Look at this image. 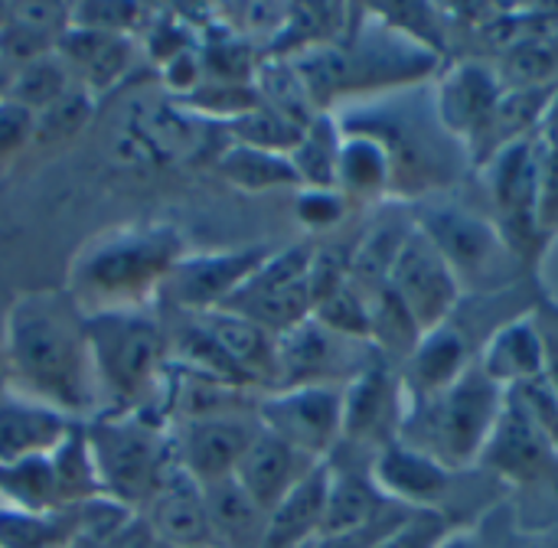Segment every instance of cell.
<instances>
[{"label": "cell", "instance_id": "6da1fadb", "mask_svg": "<svg viewBox=\"0 0 558 548\" xmlns=\"http://www.w3.org/2000/svg\"><path fill=\"white\" fill-rule=\"evenodd\" d=\"M7 392L43 402L75 422L98 415L85 310L65 288L20 294L3 314Z\"/></svg>", "mask_w": 558, "mask_h": 548}, {"label": "cell", "instance_id": "7a4b0ae2", "mask_svg": "<svg viewBox=\"0 0 558 548\" xmlns=\"http://www.w3.org/2000/svg\"><path fill=\"white\" fill-rule=\"evenodd\" d=\"M186 252V235L170 222L108 229L75 252L65 291L85 314L137 310L163 294Z\"/></svg>", "mask_w": 558, "mask_h": 548}, {"label": "cell", "instance_id": "3957f363", "mask_svg": "<svg viewBox=\"0 0 558 548\" xmlns=\"http://www.w3.org/2000/svg\"><path fill=\"white\" fill-rule=\"evenodd\" d=\"M92 376L98 412H144L163 418V392L170 373V337L147 310L85 314ZM170 425V422H167Z\"/></svg>", "mask_w": 558, "mask_h": 548}, {"label": "cell", "instance_id": "277c9868", "mask_svg": "<svg viewBox=\"0 0 558 548\" xmlns=\"http://www.w3.org/2000/svg\"><path fill=\"white\" fill-rule=\"evenodd\" d=\"M340 121L343 134L373 137L389 157V199L425 203L458 183L468 150L445 134L432 101H376Z\"/></svg>", "mask_w": 558, "mask_h": 548}, {"label": "cell", "instance_id": "5b68a950", "mask_svg": "<svg viewBox=\"0 0 558 548\" xmlns=\"http://www.w3.org/2000/svg\"><path fill=\"white\" fill-rule=\"evenodd\" d=\"M507 405V389H500L477 363L445 392L425 402H409L399 441L432 454L448 471L461 474L481 464L500 412Z\"/></svg>", "mask_w": 558, "mask_h": 548}, {"label": "cell", "instance_id": "8992f818", "mask_svg": "<svg viewBox=\"0 0 558 548\" xmlns=\"http://www.w3.org/2000/svg\"><path fill=\"white\" fill-rule=\"evenodd\" d=\"M409 216L438 248L464 297L500 294L539 281V275H533L507 245L490 216L454 203H415Z\"/></svg>", "mask_w": 558, "mask_h": 548}, {"label": "cell", "instance_id": "52a82bcc", "mask_svg": "<svg viewBox=\"0 0 558 548\" xmlns=\"http://www.w3.org/2000/svg\"><path fill=\"white\" fill-rule=\"evenodd\" d=\"M82 425L101 494L141 513L177 464L170 425L144 412H98Z\"/></svg>", "mask_w": 558, "mask_h": 548}, {"label": "cell", "instance_id": "ba28073f", "mask_svg": "<svg viewBox=\"0 0 558 548\" xmlns=\"http://www.w3.org/2000/svg\"><path fill=\"white\" fill-rule=\"evenodd\" d=\"M477 467H487L520 497V529L539 536L558 529V451L513 392H507V405Z\"/></svg>", "mask_w": 558, "mask_h": 548}, {"label": "cell", "instance_id": "9c48e42d", "mask_svg": "<svg viewBox=\"0 0 558 548\" xmlns=\"http://www.w3.org/2000/svg\"><path fill=\"white\" fill-rule=\"evenodd\" d=\"M484 170L490 219L507 239V245L523 258V265L539 275L549 235L539 222V147L536 134L500 150Z\"/></svg>", "mask_w": 558, "mask_h": 548}, {"label": "cell", "instance_id": "30bf717a", "mask_svg": "<svg viewBox=\"0 0 558 548\" xmlns=\"http://www.w3.org/2000/svg\"><path fill=\"white\" fill-rule=\"evenodd\" d=\"M311 261H314V245L307 242L271 252L265 265L219 310L242 314L275 337L301 327L314 314Z\"/></svg>", "mask_w": 558, "mask_h": 548}, {"label": "cell", "instance_id": "8fae6325", "mask_svg": "<svg viewBox=\"0 0 558 548\" xmlns=\"http://www.w3.org/2000/svg\"><path fill=\"white\" fill-rule=\"evenodd\" d=\"M262 431L307 454L327 461L343 441V389L340 386H294L271 389L255 399Z\"/></svg>", "mask_w": 558, "mask_h": 548}, {"label": "cell", "instance_id": "7c38bea8", "mask_svg": "<svg viewBox=\"0 0 558 548\" xmlns=\"http://www.w3.org/2000/svg\"><path fill=\"white\" fill-rule=\"evenodd\" d=\"M379 353L373 343L340 337L314 317L278 337V389L294 386H347Z\"/></svg>", "mask_w": 558, "mask_h": 548}, {"label": "cell", "instance_id": "4fadbf2b", "mask_svg": "<svg viewBox=\"0 0 558 548\" xmlns=\"http://www.w3.org/2000/svg\"><path fill=\"white\" fill-rule=\"evenodd\" d=\"M386 288L399 297V304L412 314L422 333L441 327L451 320L458 304L464 301L451 268L438 255V248L428 242V235L412 222L392 268L386 278Z\"/></svg>", "mask_w": 558, "mask_h": 548}, {"label": "cell", "instance_id": "5bb4252c", "mask_svg": "<svg viewBox=\"0 0 558 548\" xmlns=\"http://www.w3.org/2000/svg\"><path fill=\"white\" fill-rule=\"evenodd\" d=\"M409 412V395L399 366L383 356L343 386V441L356 451L376 454L399 441Z\"/></svg>", "mask_w": 558, "mask_h": 548}, {"label": "cell", "instance_id": "9a60e30c", "mask_svg": "<svg viewBox=\"0 0 558 548\" xmlns=\"http://www.w3.org/2000/svg\"><path fill=\"white\" fill-rule=\"evenodd\" d=\"M258 431L262 425L255 418V409L177 422L170 425L177 467L190 474L199 487L229 480Z\"/></svg>", "mask_w": 558, "mask_h": 548}, {"label": "cell", "instance_id": "2e32d148", "mask_svg": "<svg viewBox=\"0 0 558 548\" xmlns=\"http://www.w3.org/2000/svg\"><path fill=\"white\" fill-rule=\"evenodd\" d=\"M432 82V105L438 124L471 154L504 95L497 65L481 56H461L448 65L441 62Z\"/></svg>", "mask_w": 558, "mask_h": 548}, {"label": "cell", "instance_id": "e0dca14e", "mask_svg": "<svg viewBox=\"0 0 558 548\" xmlns=\"http://www.w3.org/2000/svg\"><path fill=\"white\" fill-rule=\"evenodd\" d=\"M271 252L275 248L268 245H242V248H222V252H206V255L186 252V258L173 268L163 294L183 314L219 310L265 265Z\"/></svg>", "mask_w": 558, "mask_h": 548}, {"label": "cell", "instance_id": "ac0fdd59", "mask_svg": "<svg viewBox=\"0 0 558 548\" xmlns=\"http://www.w3.org/2000/svg\"><path fill=\"white\" fill-rule=\"evenodd\" d=\"M206 127L213 124L190 114L180 101L160 95V98H137V105L128 108L121 137L124 147L134 150V157L170 163V160L193 157L206 144Z\"/></svg>", "mask_w": 558, "mask_h": 548}, {"label": "cell", "instance_id": "d6986e66", "mask_svg": "<svg viewBox=\"0 0 558 548\" xmlns=\"http://www.w3.org/2000/svg\"><path fill=\"white\" fill-rule=\"evenodd\" d=\"M477 356H481V346L454 317L445 320L441 327L428 330L418 340L415 353L399 369L409 402L435 399L438 392L454 386L477 363Z\"/></svg>", "mask_w": 558, "mask_h": 548}, {"label": "cell", "instance_id": "ffe728a7", "mask_svg": "<svg viewBox=\"0 0 558 548\" xmlns=\"http://www.w3.org/2000/svg\"><path fill=\"white\" fill-rule=\"evenodd\" d=\"M373 477L379 490L405 510H445L458 474L438 464L432 454L405 441H392L373 454Z\"/></svg>", "mask_w": 558, "mask_h": 548}, {"label": "cell", "instance_id": "44dd1931", "mask_svg": "<svg viewBox=\"0 0 558 548\" xmlns=\"http://www.w3.org/2000/svg\"><path fill=\"white\" fill-rule=\"evenodd\" d=\"M56 52L69 65L75 85L85 88L98 101L101 95H108L131 75L137 39L101 33V29H85V26H69L62 39L56 42Z\"/></svg>", "mask_w": 558, "mask_h": 548}, {"label": "cell", "instance_id": "7402d4cb", "mask_svg": "<svg viewBox=\"0 0 558 548\" xmlns=\"http://www.w3.org/2000/svg\"><path fill=\"white\" fill-rule=\"evenodd\" d=\"M546 363H549V343L539 310L513 317L504 327H497L477 356V366L507 392H517L536 382L539 376H546Z\"/></svg>", "mask_w": 558, "mask_h": 548}, {"label": "cell", "instance_id": "603a6c76", "mask_svg": "<svg viewBox=\"0 0 558 548\" xmlns=\"http://www.w3.org/2000/svg\"><path fill=\"white\" fill-rule=\"evenodd\" d=\"M144 523L167 548H206L209 543V516L203 487L183 474L177 464L157 487V494L141 510Z\"/></svg>", "mask_w": 558, "mask_h": 548}, {"label": "cell", "instance_id": "cb8c5ba5", "mask_svg": "<svg viewBox=\"0 0 558 548\" xmlns=\"http://www.w3.org/2000/svg\"><path fill=\"white\" fill-rule=\"evenodd\" d=\"M320 461H311L307 454L294 451L291 445L278 441L268 431H258L248 451L242 454L232 480L265 510L271 513Z\"/></svg>", "mask_w": 558, "mask_h": 548}, {"label": "cell", "instance_id": "d4e9b609", "mask_svg": "<svg viewBox=\"0 0 558 548\" xmlns=\"http://www.w3.org/2000/svg\"><path fill=\"white\" fill-rule=\"evenodd\" d=\"M75 418L16 392H0V464L49 458Z\"/></svg>", "mask_w": 558, "mask_h": 548}, {"label": "cell", "instance_id": "484cf974", "mask_svg": "<svg viewBox=\"0 0 558 548\" xmlns=\"http://www.w3.org/2000/svg\"><path fill=\"white\" fill-rule=\"evenodd\" d=\"M327 510V464L320 461L271 513L262 548H307L324 526Z\"/></svg>", "mask_w": 558, "mask_h": 548}, {"label": "cell", "instance_id": "4316f807", "mask_svg": "<svg viewBox=\"0 0 558 548\" xmlns=\"http://www.w3.org/2000/svg\"><path fill=\"white\" fill-rule=\"evenodd\" d=\"M213 548H262L268 513L229 477L203 487Z\"/></svg>", "mask_w": 558, "mask_h": 548}, {"label": "cell", "instance_id": "83f0119b", "mask_svg": "<svg viewBox=\"0 0 558 548\" xmlns=\"http://www.w3.org/2000/svg\"><path fill=\"white\" fill-rule=\"evenodd\" d=\"M337 190L343 199L353 203H386L389 199V157L386 150L366 134H343L340 167H337Z\"/></svg>", "mask_w": 558, "mask_h": 548}, {"label": "cell", "instance_id": "f1b7e54d", "mask_svg": "<svg viewBox=\"0 0 558 548\" xmlns=\"http://www.w3.org/2000/svg\"><path fill=\"white\" fill-rule=\"evenodd\" d=\"M343 131L333 111L314 114L304 127L298 147L288 154L301 190H337V167H340Z\"/></svg>", "mask_w": 558, "mask_h": 548}, {"label": "cell", "instance_id": "f546056e", "mask_svg": "<svg viewBox=\"0 0 558 548\" xmlns=\"http://www.w3.org/2000/svg\"><path fill=\"white\" fill-rule=\"evenodd\" d=\"M216 173L242 190V193H271V190H284V186H298L294 167L284 154H271V150H258V147H245V144H226L219 150V157L213 160Z\"/></svg>", "mask_w": 558, "mask_h": 548}, {"label": "cell", "instance_id": "4dcf8cb0", "mask_svg": "<svg viewBox=\"0 0 558 548\" xmlns=\"http://www.w3.org/2000/svg\"><path fill=\"white\" fill-rule=\"evenodd\" d=\"M49 467H52V484H56V497L62 510H72L92 497H101L98 467H95L92 445H88L82 422H75L69 435L59 441V448L49 454Z\"/></svg>", "mask_w": 558, "mask_h": 548}, {"label": "cell", "instance_id": "1f68e13d", "mask_svg": "<svg viewBox=\"0 0 558 548\" xmlns=\"http://www.w3.org/2000/svg\"><path fill=\"white\" fill-rule=\"evenodd\" d=\"M75 539L72 510H13L0 507V548H69Z\"/></svg>", "mask_w": 558, "mask_h": 548}, {"label": "cell", "instance_id": "d6a6232c", "mask_svg": "<svg viewBox=\"0 0 558 548\" xmlns=\"http://www.w3.org/2000/svg\"><path fill=\"white\" fill-rule=\"evenodd\" d=\"M72 88H75V78H72L69 65L59 59V52H49V56L23 65L20 72H13L7 101L26 108L29 114H39V111L52 108L59 98H65Z\"/></svg>", "mask_w": 558, "mask_h": 548}, {"label": "cell", "instance_id": "836d02e7", "mask_svg": "<svg viewBox=\"0 0 558 548\" xmlns=\"http://www.w3.org/2000/svg\"><path fill=\"white\" fill-rule=\"evenodd\" d=\"M0 507L13 510H62L52 484V467L49 458H33L20 464H0Z\"/></svg>", "mask_w": 558, "mask_h": 548}, {"label": "cell", "instance_id": "e575fe53", "mask_svg": "<svg viewBox=\"0 0 558 548\" xmlns=\"http://www.w3.org/2000/svg\"><path fill=\"white\" fill-rule=\"evenodd\" d=\"M307 124H298L284 114H278L275 108H252L248 114L235 118L226 124V134L232 144H245V147H258V150H271V154H291L301 141Z\"/></svg>", "mask_w": 558, "mask_h": 548}, {"label": "cell", "instance_id": "d590c367", "mask_svg": "<svg viewBox=\"0 0 558 548\" xmlns=\"http://www.w3.org/2000/svg\"><path fill=\"white\" fill-rule=\"evenodd\" d=\"M92 114H95V98L75 85L52 108L33 114V144L36 147H59V144L72 141L88 124Z\"/></svg>", "mask_w": 558, "mask_h": 548}, {"label": "cell", "instance_id": "8d00e7d4", "mask_svg": "<svg viewBox=\"0 0 558 548\" xmlns=\"http://www.w3.org/2000/svg\"><path fill=\"white\" fill-rule=\"evenodd\" d=\"M536 147H539V222L549 239L558 235V95L553 108L546 111L539 131H536Z\"/></svg>", "mask_w": 558, "mask_h": 548}, {"label": "cell", "instance_id": "74e56055", "mask_svg": "<svg viewBox=\"0 0 558 548\" xmlns=\"http://www.w3.org/2000/svg\"><path fill=\"white\" fill-rule=\"evenodd\" d=\"M317 324H324L327 330L350 337V340H363L369 343V301L347 281L337 291H330L327 297H320L314 304L311 314Z\"/></svg>", "mask_w": 558, "mask_h": 548}, {"label": "cell", "instance_id": "f35d334b", "mask_svg": "<svg viewBox=\"0 0 558 548\" xmlns=\"http://www.w3.org/2000/svg\"><path fill=\"white\" fill-rule=\"evenodd\" d=\"M154 13L157 7H147V3H72V26L137 39L150 26Z\"/></svg>", "mask_w": 558, "mask_h": 548}, {"label": "cell", "instance_id": "ab89813d", "mask_svg": "<svg viewBox=\"0 0 558 548\" xmlns=\"http://www.w3.org/2000/svg\"><path fill=\"white\" fill-rule=\"evenodd\" d=\"M72 516H75V539L105 548L137 513L101 494V497H92V500L72 507Z\"/></svg>", "mask_w": 558, "mask_h": 548}, {"label": "cell", "instance_id": "60d3db41", "mask_svg": "<svg viewBox=\"0 0 558 548\" xmlns=\"http://www.w3.org/2000/svg\"><path fill=\"white\" fill-rule=\"evenodd\" d=\"M49 52H56V39H49V36L39 33L36 26L16 20L13 13H10V20L0 26V62H3L7 69L20 72L23 65L43 59V56H49Z\"/></svg>", "mask_w": 558, "mask_h": 548}, {"label": "cell", "instance_id": "b9f144b4", "mask_svg": "<svg viewBox=\"0 0 558 548\" xmlns=\"http://www.w3.org/2000/svg\"><path fill=\"white\" fill-rule=\"evenodd\" d=\"M458 523L445 510H415L389 539H383L376 548H438Z\"/></svg>", "mask_w": 558, "mask_h": 548}, {"label": "cell", "instance_id": "7bdbcfd3", "mask_svg": "<svg viewBox=\"0 0 558 548\" xmlns=\"http://www.w3.org/2000/svg\"><path fill=\"white\" fill-rule=\"evenodd\" d=\"M347 212H350V203L343 199L340 190H301L294 199V216L311 232L337 229L347 219Z\"/></svg>", "mask_w": 558, "mask_h": 548}, {"label": "cell", "instance_id": "ee69618b", "mask_svg": "<svg viewBox=\"0 0 558 548\" xmlns=\"http://www.w3.org/2000/svg\"><path fill=\"white\" fill-rule=\"evenodd\" d=\"M203 78H206V72H203V56L196 46L177 52L173 59H167L160 65V85H163L167 98H177V101L193 95L203 85Z\"/></svg>", "mask_w": 558, "mask_h": 548}, {"label": "cell", "instance_id": "f6af8a7d", "mask_svg": "<svg viewBox=\"0 0 558 548\" xmlns=\"http://www.w3.org/2000/svg\"><path fill=\"white\" fill-rule=\"evenodd\" d=\"M33 144V114L13 101H0V163Z\"/></svg>", "mask_w": 558, "mask_h": 548}, {"label": "cell", "instance_id": "bcb514c9", "mask_svg": "<svg viewBox=\"0 0 558 548\" xmlns=\"http://www.w3.org/2000/svg\"><path fill=\"white\" fill-rule=\"evenodd\" d=\"M13 16L36 26L39 33H46L49 39H62V33L72 26V3H39V0H29V3H13Z\"/></svg>", "mask_w": 558, "mask_h": 548}, {"label": "cell", "instance_id": "7dc6e473", "mask_svg": "<svg viewBox=\"0 0 558 548\" xmlns=\"http://www.w3.org/2000/svg\"><path fill=\"white\" fill-rule=\"evenodd\" d=\"M154 546H157V536L150 533V526H147V523H144V516L137 513V516H134V520H131V523H128V526H124V529H121V533H118V536H114V539H111L105 548H154Z\"/></svg>", "mask_w": 558, "mask_h": 548}, {"label": "cell", "instance_id": "c3c4849f", "mask_svg": "<svg viewBox=\"0 0 558 548\" xmlns=\"http://www.w3.org/2000/svg\"><path fill=\"white\" fill-rule=\"evenodd\" d=\"M438 548H487L484 546V539L474 533V529H454L445 543Z\"/></svg>", "mask_w": 558, "mask_h": 548}, {"label": "cell", "instance_id": "681fc988", "mask_svg": "<svg viewBox=\"0 0 558 548\" xmlns=\"http://www.w3.org/2000/svg\"><path fill=\"white\" fill-rule=\"evenodd\" d=\"M10 85H13V69H7V65L0 62V101L10 98Z\"/></svg>", "mask_w": 558, "mask_h": 548}, {"label": "cell", "instance_id": "f907efd6", "mask_svg": "<svg viewBox=\"0 0 558 548\" xmlns=\"http://www.w3.org/2000/svg\"><path fill=\"white\" fill-rule=\"evenodd\" d=\"M7 389V346H3V317H0V392Z\"/></svg>", "mask_w": 558, "mask_h": 548}, {"label": "cell", "instance_id": "816d5d0a", "mask_svg": "<svg viewBox=\"0 0 558 548\" xmlns=\"http://www.w3.org/2000/svg\"><path fill=\"white\" fill-rule=\"evenodd\" d=\"M539 539H543V543H536V546H530V548H558V529H553V533H543Z\"/></svg>", "mask_w": 558, "mask_h": 548}, {"label": "cell", "instance_id": "f5cc1de1", "mask_svg": "<svg viewBox=\"0 0 558 548\" xmlns=\"http://www.w3.org/2000/svg\"><path fill=\"white\" fill-rule=\"evenodd\" d=\"M10 13H13V3H0V26L10 20Z\"/></svg>", "mask_w": 558, "mask_h": 548}, {"label": "cell", "instance_id": "db71d44e", "mask_svg": "<svg viewBox=\"0 0 558 548\" xmlns=\"http://www.w3.org/2000/svg\"><path fill=\"white\" fill-rule=\"evenodd\" d=\"M206 548H213V546H206Z\"/></svg>", "mask_w": 558, "mask_h": 548}]
</instances>
